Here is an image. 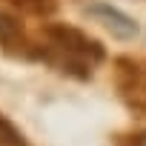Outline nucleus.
I'll return each mask as SVG.
<instances>
[{"label": "nucleus", "mask_w": 146, "mask_h": 146, "mask_svg": "<svg viewBox=\"0 0 146 146\" xmlns=\"http://www.w3.org/2000/svg\"><path fill=\"white\" fill-rule=\"evenodd\" d=\"M0 146H26V137L6 117H0Z\"/></svg>", "instance_id": "nucleus-5"}, {"label": "nucleus", "mask_w": 146, "mask_h": 146, "mask_svg": "<svg viewBox=\"0 0 146 146\" xmlns=\"http://www.w3.org/2000/svg\"><path fill=\"white\" fill-rule=\"evenodd\" d=\"M89 17H95L106 32H112V37H117V40H132L135 35H137V20L135 17H129L123 9H117V6H112V3H89L86 9H83Z\"/></svg>", "instance_id": "nucleus-3"}, {"label": "nucleus", "mask_w": 146, "mask_h": 146, "mask_svg": "<svg viewBox=\"0 0 146 146\" xmlns=\"http://www.w3.org/2000/svg\"><path fill=\"white\" fill-rule=\"evenodd\" d=\"M120 146H146V132H140V135H132L129 140H120Z\"/></svg>", "instance_id": "nucleus-7"}, {"label": "nucleus", "mask_w": 146, "mask_h": 146, "mask_svg": "<svg viewBox=\"0 0 146 146\" xmlns=\"http://www.w3.org/2000/svg\"><path fill=\"white\" fill-rule=\"evenodd\" d=\"M15 6H20L23 12H32V15H52L54 12V0H12Z\"/></svg>", "instance_id": "nucleus-6"}, {"label": "nucleus", "mask_w": 146, "mask_h": 146, "mask_svg": "<svg viewBox=\"0 0 146 146\" xmlns=\"http://www.w3.org/2000/svg\"><path fill=\"white\" fill-rule=\"evenodd\" d=\"M117 89L132 109L146 115V60L117 57Z\"/></svg>", "instance_id": "nucleus-2"}, {"label": "nucleus", "mask_w": 146, "mask_h": 146, "mask_svg": "<svg viewBox=\"0 0 146 146\" xmlns=\"http://www.w3.org/2000/svg\"><path fill=\"white\" fill-rule=\"evenodd\" d=\"M0 43H3L6 52H12L15 46H29L23 43V29L12 15H0Z\"/></svg>", "instance_id": "nucleus-4"}, {"label": "nucleus", "mask_w": 146, "mask_h": 146, "mask_svg": "<svg viewBox=\"0 0 146 146\" xmlns=\"http://www.w3.org/2000/svg\"><path fill=\"white\" fill-rule=\"evenodd\" d=\"M43 37L49 46H46V52H40V57L78 78H89L92 66L106 57L103 46L95 37H89L86 32H80L75 26H66V23H49L43 29Z\"/></svg>", "instance_id": "nucleus-1"}]
</instances>
